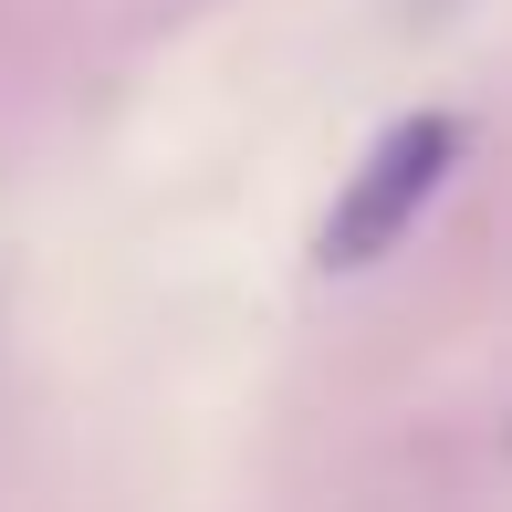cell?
Instances as JSON below:
<instances>
[{"instance_id": "1", "label": "cell", "mask_w": 512, "mask_h": 512, "mask_svg": "<svg viewBox=\"0 0 512 512\" xmlns=\"http://www.w3.org/2000/svg\"><path fill=\"white\" fill-rule=\"evenodd\" d=\"M450 157H460V126H450V115H408V126H387L377 147H366V168L345 178L335 220L314 230V262H324V272H366V262H387V251L418 230V209L439 199Z\"/></svg>"}]
</instances>
